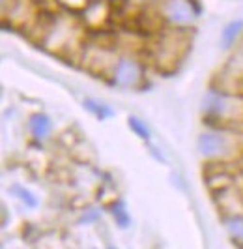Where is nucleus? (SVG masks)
I'll return each mask as SVG.
<instances>
[{
	"label": "nucleus",
	"mask_w": 243,
	"mask_h": 249,
	"mask_svg": "<svg viewBox=\"0 0 243 249\" xmlns=\"http://www.w3.org/2000/svg\"><path fill=\"white\" fill-rule=\"evenodd\" d=\"M110 79L120 88H137L144 79L142 64L133 54H120L112 66Z\"/></svg>",
	"instance_id": "3"
},
{
	"label": "nucleus",
	"mask_w": 243,
	"mask_h": 249,
	"mask_svg": "<svg viewBox=\"0 0 243 249\" xmlns=\"http://www.w3.org/2000/svg\"><path fill=\"white\" fill-rule=\"evenodd\" d=\"M198 152L204 160H225L232 150L230 137L226 135V127H223L221 131L211 129V131H204L198 135L196 141Z\"/></svg>",
	"instance_id": "5"
},
{
	"label": "nucleus",
	"mask_w": 243,
	"mask_h": 249,
	"mask_svg": "<svg viewBox=\"0 0 243 249\" xmlns=\"http://www.w3.org/2000/svg\"><path fill=\"white\" fill-rule=\"evenodd\" d=\"M185 34H187V30L170 28V32L159 36V43L156 47V53H154V58L157 60L159 68L182 60L183 54H185V47H183L185 45V41H183Z\"/></svg>",
	"instance_id": "4"
},
{
	"label": "nucleus",
	"mask_w": 243,
	"mask_h": 249,
	"mask_svg": "<svg viewBox=\"0 0 243 249\" xmlns=\"http://www.w3.org/2000/svg\"><path fill=\"white\" fill-rule=\"evenodd\" d=\"M112 215H114V219H116V225L120 227V229H127L129 223H131V217H129V213L125 210V206H123V202H116L114 206H112Z\"/></svg>",
	"instance_id": "11"
},
{
	"label": "nucleus",
	"mask_w": 243,
	"mask_h": 249,
	"mask_svg": "<svg viewBox=\"0 0 243 249\" xmlns=\"http://www.w3.org/2000/svg\"><path fill=\"white\" fill-rule=\"evenodd\" d=\"M28 129H30V135L43 142L51 137V131H52V120L49 118L45 112H34L30 118H28Z\"/></svg>",
	"instance_id": "6"
},
{
	"label": "nucleus",
	"mask_w": 243,
	"mask_h": 249,
	"mask_svg": "<svg viewBox=\"0 0 243 249\" xmlns=\"http://www.w3.org/2000/svg\"><path fill=\"white\" fill-rule=\"evenodd\" d=\"M157 13L169 28L191 30L198 19V6L194 0H161Z\"/></svg>",
	"instance_id": "2"
},
{
	"label": "nucleus",
	"mask_w": 243,
	"mask_h": 249,
	"mask_svg": "<svg viewBox=\"0 0 243 249\" xmlns=\"http://www.w3.org/2000/svg\"><path fill=\"white\" fill-rule=\"evenodd\" d=\"M85 107L92 112V114H96L99 120H105V118H109V116H112V114H114V111L110 109L107 103L97 101V100H92V98L85 100Z\"/></svg>",
	"instance_id": "8"
},
{
	"label": "nucleus",
	"mask_w": 243,
	"mask_h": 249,
	"mask_svg": "<svg viewBox=\"0 0 243 249\" xmlns=\"http://www.w3.org/2000/svg\"><path fill=\"white\" fill-rule=\"evenodd\" d=\"M107 249H116V248H112V246H109V248H107Z\"/></svg>",
	"instance_id": "15"
},
{
	"label": "nucleus",
	"mask_w": 243,
	"mask_h": 249,
	"mask_svg": "<svg viewBox=\"0 0 243 249\" xmlns=\"http://www.w3.org/2000/svg\"><path fill=\"white\" fill-rule=\"evenodd\" d=\"M127 124H129V127L133 129V133L137 135V137H140L142 141H148V139H150V127H148L146 122H142L140 118L129 116V118H127Z\"/></svg>",
	"instance_id": "12"
},
{
	"label": "nucleus",
	"mask_w": 243,
	"mask_h": 249,
	"mask_svg": "<svg viewBox=\"0 0 243 249\" xmlns=\"http://www.w3.org/2000/svg\"><path fill=\"white\" fill-rule=\"evenodd\" d=\"M202 111L208 120H217L223 127L240 124L243 122V94L209 88L202 101Z\"/></svg>",
	"instance_id": "1"
},
{
	"label": "nucleus",
	"mask_w": 243,
	"mask_h": 249,
	"mask_svg": "<svg viewBox=\"0 0 243 249\" xmlns=\"http://www.w3.org/2000/svg\"><path fill=\"white\" fill-rule=\"evenodd\" d=\"M243 36V19H232L226 25L223 26L221 36H219V43L223 49H232L240 37Z\"/></svg>",
	"instance_id": "7"
},
{
	"label": "nucleus",
	"mask_w": 243,
	"mask_h": 249,
	"mask_svg": "<svg viewBox=\"0 0 243 249\" xmlns=\"http://www.w3.org/2000/svg\"><path fill=\"white\" fill-rule=\"evenodd\" d=\"M97 217H99V212H97V210H92V212L85 213V215L81 217L79 223H92V221H96Z\"/></svg>",
	"instance_id": "13"
},
{
	"label": "nucleus",
	"mask_w": 243,
	"mask_h": 249,
	"mask_svg": "<svg viewBox=\"0 0 243 249\" xmlns=\"http://www.w3.org/2000/svg\"><path fill=\"white\" fill-rule=\"evenodd\" d=\"M225 225L228 229V232L232 234V238L243 242V215L242 213H230L226 219H225Z\"/></svg>",
	"instance_id": "9"
},
{
	"label": "nucleus",
	"mask_w": 243,
	"mask_h": 249,
	"mask_svg": "<svg viewBox=\"0 0 243 249\" xmlns=\"http://www.w3.org/2000/svg\"><path fill=\"white\" fill-rule=\"evenodd\" d=\"M133 2H139V4H142V6H148V4H152V2H156V4H159L161 0H133Z\"/></svg>",
	"instance_id": "14"
},
{
	"label": "nucleus",
	"mask_w": 243,
	"mask_h": 249,
	"mask_svg": "<svg viewBox=\"0 0 243 249\" xmlns=\"http://www.w3.org/2000/svg\"><path fill=\"white\" fill-rule=\"evenodd\" d=\"M10 191H12L13 195L21 200V202L26 204V208H36L37 206V199L32 195V191H28L26 187L19 186V184H13V186L10 187Z\"/></svg>",
	"instance_id": "10"
}]
</instances>
